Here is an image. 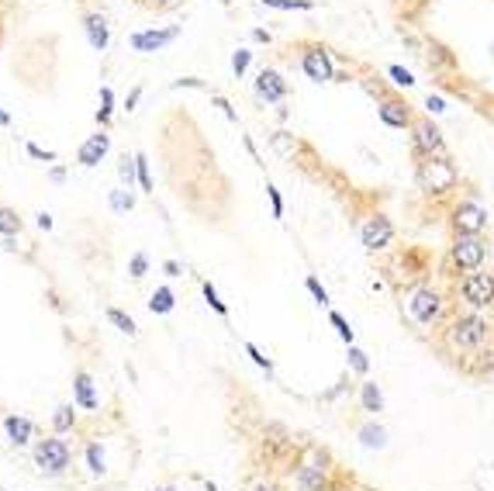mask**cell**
I'll return each instance as SVG.
<instances>
[{
  "label": "cell",
  "mask_w": 494,
  "mask_h": 491,
  "mask_svg": "<svg viewBox=\"0 0 494 491\" xmlns=\"http://www.w3.org/2000/svg\"><path fill=\"white\" fill-rule=\"evenodd\" d=\"M442 342L449 353H481L488 342H491V322L481 318V315H460L446 325L442 333Z\"/></svg>",
  "instance_id": "obj_1"
},
{
  "label": "cell",
  "mask_w": 494,
  "mask_h": 491,
  "mask_svg": "<svg viewBox=\"0 0 494 491\" xmlns=\"http://www.w3.org/2000/svg\"><path fill=\"white\" fill-rule=\"evenodd\" d=\"M488 257V242H484V235H453V246H449V259H453V266H460V270H481V263Z\"/></svg>",
  "instance_id": "obj_2"
},
{
  "label": "cell",
  "mask_w": 494,
  "mask_h": 491,
  "mask_svg": "<svg viewBox=\"0 0 494 491\" xmlns=\"http://www.w3.org/2000/svg\"><path fill=\"white\" fill-rule=\"evenodd\" d=\"M418 177H422V187H425L429 194H446V190H453V183H456V170H453V163H449L446 156H425Z\"/></svg>",
  "instance_id": "obj_3"
},
{
  "label": "cell",
  "mask_w": 494,
  "mask_h": 491,
  "mask_svg": "<svg viewBox=\"0 0 494 491\" xmlns=\"http://www.w3.org/2000/svg\"><path fill=\"white\" fill-rule=\"evenodd\" d=\"M460 298L467 301L470 308H491L494 305V274H484V270L467 274L463 284H460Z\"/></svg>",
  "instance_id": "obj_4"
},
{
  "label": "cell",
  "mask_w": 494,
  "mask_h": 491,
  "mask_svg": "<svg viewBox=\"0 0 494 491\" xmlns=\"http://www.w3.org/2000/svg\"><path fill=\"white\" fill-rule=\"evenodd\" d=\"M70 460H73V453H70V446L59 436H49V440H42L35 446V464L42 467L45 474H62L70 467Z\"/></svg>",
  "instance_id": "obj_5"
},
{
  "label": "cell",
  "mask_w": 494,
  "mask_h": 491,
  "mask_svg": "<svg viewBox=\"0 0 494 491\" xmlns=\"http://www.w3.org/2000/svg\"><path fill=\"white\" fill-rule=\"evenodd\" d=\"M449 225H453V232L456 235H481L484 229H488V211L477 207L473 201H463V205L453 207Z\"/></svg>",
  "instance_id": "obj_6"
},
{
  "label": "cell",
  "mask_w": 494,
  "mask_h": 491,
  "mask_svg": "<svg viewBox=\"0 0 494 491\" xmlns=\"http://www.w3.org/2000/svg\"><path fill=\"white\" fill-rule=\"evenodd\" d=\"M408 311H412V318H415L418 325H429V322L439 318L442 298L432 291V287H418L415 294H412V301H408Z\"/></svg>",
  "instance_id": "obj_7"
},
{
  "label": "cell",
  "mask_w": 494,
  "mask_h": 491,
  "mask_svg": "<svg viewBox=\"0 0 494 491\" xmlns=\"http://www.w3.org/2000/svg\"><path fill=\"white\" fill-rule=\"evenodd\" d=\"M177 35H180V25L163 28V31H156V28H149V31H135V35H131V49L135 52H159V49H166Z\"/></svg>",
  "instance_id": "obj_8"
},
{
  "label": "cell",
  "mask_w": 494,
  "mask_h": 491,
  "mask_svg": "<svg viewBox=\"0 0 494 491\" xmlns=\"http://www.w3.org/2000/svg\"><path fill=\"white\" fill-rule=\"evenodd\" d=\"M415 131V153L418 156H442V131L429 122V118H422L412 125Z\"/></svg>",
  "instance_id": "obj_9"
},
{
  "label": "cell",
  "mask_w": 494,
  "mask_h": 491,
  "mask_svg": "<svg viewBox=\"0 0 494 491\" xmlns=\"http://www.w3.org/2000/svg\"><path fill=\"white\" fill-rule=\"evenodd\" d=\"M301 70L308 73V80L314 83H329V80H336V70H332V63H329V52L325 49H308L301 55Z\"/></svg>",
  "instance_id": "obj_10"
},
{
  "label": "cell",
  "mask_w": 494,
  "mask_h": 491,
  "mask_svg": "<svg viewBox=\"0 0 494 491\" xmlns=\"http://www.w3.org/2000/svg\"><path fill=\"white\" fill-rule=\"evenodd\" d=\"M390 239H394V225H390V218H384V215L370 218V222L363 225V246L370 249V253H377V249L390 246Z\"/></svg>",
  "instance_id": "obj_11"
},
{
  "label": "cell",
  "mask_w": 494,
  "mask_h": 491,
  "mask_svg": "<svg viewBox=\"0 0 494 491\" xmlns=\"http://www.w3.org/2000/svg\"><path fill=\"white\" fill-rule=\"evenodd\" d=\"M107 149H111V135H107L104 129L101 131H94L83 146H79V153H77V163L79 166H97L101 159L107 156Z\"/></svg>",
  "instance_id": "obj_12"
},
{
  "label": "cell",
  "mask_w": 494,
  "mask_h": 491,
  "mask_svg": "<svg viewBox=\"0 0 494 491\" xmlns=\"http://www.w3.org/2000/svg\"><path fill=\"white\" fill-rule=\"evenodd\" d=\"M83 28H87V42H90L97 52H104L107 42H111V28H107L104 14H87V18H83Z\"/></svg>",
  "instance_id": "obj_13"
},
{
  "label": "cell",
  "mask_w": 494,
  "mask_h": 491,
  "mask_svg": "<svg viewBox=\"0 0 494 491\" xmlns=\"http://www.w3.org/2000/svg\"><path fill=\"white\" fill-rule=\"evenodd\" d=\"M73 398H77V405L83 409V412H94V409H97L94 381H90V374H87V370H77V377H73Z\"/></svg>",
  "instance_id": "obj_14"
},
{
  "label": "cell",
  "mask_w": 494,
  "mask_h": 491,
  "mask_svg": "<svg viewBox=\"0 0 494 491\" xmlns=\"http://www.w3.org/2000/svg\"><path fill=\"white\" fill-rule=\"evenodd\" d=\"M256 90H260V97H266L270 104H277L287 97V83L277 77L273 70H263L260 80H256Z\"/></svg>",
  "instance_id": "obj_15"
},
{
  "label": "cell",
  "mask_w": 494,
  "mask_h": 491,
  "mask_svg": "<svg viewBox=\"0 0 494 491\" xmlns=\"http://www.w3.org/2000/svg\"><path fill=\"white\" fill-rule=\"evenodd\" d=\"M297 485H301V491H332L322 464H304L301 467V470H297Z\"/></svg>",
  "instance_id": "obj_16"
},
{
  "label": "cell",
  "mask_w": 494,
  "mask_h": 491,
  "mask_svg": "<svg viewBox=\"0 0 494 491\" xmlns=\"http://www.w3.org/2000/svg\"><path fill=\"white\" fill-rule=\"evenodd\" d=\"M4 429H7V440L14 443V446L31 443V433H35L31 419H25V415H7V419H4Z\"/></svg>",
  "instance_id": "obj_17"
},
{
  "label": "cell",
  "mask_w": 494,
  "mask_h": 491,
  "mask_svg": "<svg viewBox=\"0 0 494 491\" xmlns=\"http://www.w3.org/2000/svg\"><path fill=\"white\" fill-rule=\"evenodd\" d=\"M380 122L390 125V129H408V125H412V114H408L405 104L388 101V104H380Z\"/></svg>",
  "instance_id": "obj_18"
},
{
  "label": "cell",
  "mask_w": 494,
  "mask_h": 491,
  "mask_svg": "<svg viewBox=\"0 0 494 491\" xmlns=\"http://www.w3.org/2000/svg\"><path fill=\"white\" fill-rule=\"evenodd\" d=\"M360 401H363L366 412H380V409H384V394H380V388H377L373 381H363V384H360Z\"/></svg>",
  "instance_id": "obj_19"
},
{
  "label": "cell",
  "mask_w": 494,
  "mask_h": 491,
  "mask_svg": "<svg viewBox=\"0 0 494 491\" xmlns=\"http://www.w3.org/2000/svg\"><path fill=\"white\" fill-rule=\"evenodd\" d=\"M173 305H177V298H173V291H170V287H159L156 294L149 298V308L156 311V315H166V311H173Z\"/></svg>",
  "instance_id": "obj_20"
},
{
  "label": "cell",
  "mask_w": 494,
  "mask_h": 491,
  "mask_svg": "<svg viewBox=\"0 0 494 491\" xmlns=\"http://www.w3.org/2000/svg\"><path fill=\"white\" fill-rule=\"evenodd\" d=\"M360 443H363V446H370V450H373V446L380 450V446L388 443V433H384L377 422H370V426H363V429H360Z\"/></svg>",
  "instance_id": "obj_21"
},
{
  "label": "cell",
  "mask_w": 494,
  "mask_h": 491,
  "mask_svg": "<svg viewBox=\"0 0 494 491\" xmlns=\"http://www.w3.org/2000/svg\"><path fill=\"white\" fill-rule=\"evenodd\" d=\"M18 232H21V218H18V211L0 207V235L11 239V235H18Z\"/></svg>",
  "instance_id": "obj_22"
},
{
  "label": "cell",
  "mask_w": 494,
  "mask_h": 491,
  "mask_svg": "<svg viewBox=\"0 0 494 491\" xmlns=\"http://www.w3.org/2000/svg\"><path fill=\"white\" fill-rule=\"evenodd\" d=\"M104 315H107V322H111V325H118L125 336H135V333H138V329H135V322H131V315H125L121 308H107Z\"/></svg>",
  "instance_id": "obj_23"
},
{
  "label": "cell",
  "mask_w": 494,
  "mask_h": 491,
  "mask_svg": "<svg viewBox=\"0 0 494 491\" xmlns=\"http://www.w3.org/2000/svg\"><path fill=\"white\" fill-rule=\"evenodd\" d=\"M118 177H121V180L128 183L131 187V180H138V166H135V156H121V163H118Z\"/></svg>",
  "instance_id": "obj_24"
},
{
  "label": "cell",
  "mask_w": 494,
  "mask_h": 491,
  "mask_svg": "<svg viewBox=\"0 0 494 491\" xmlns=\"http://www.w3.org/2000/svg\"><path fill=\"white\" fill-rule=\"evenodd\" d=\"M87 467H90L94 474L104 470V450H101V443H90V446H87Z\"/></svg>",
  "instance_id": "obj_25"
},
{
  "label": "cell",
  "mask_w": 494,
  "mask_h": 491,
  "mask_svg": "<svg viewBox=\"0 0 494 491\" xmlns=\"http://www.w3.org/2000/svg\"><path fill=\"white\" fill-rule=\"evenodd\" d=\"M111 104H114L111 87H101V111H97V122H101V129H107V122H111Z\"/></svg>",
  "instance_id": "obj_26"
},
{
  "label": "cell",
  "mask_w": 494,
  "mask_h": 491,
  "mask_svg": "<svg viewBox=\"0 0 494 491\" xmlns=\"http://www.w3.org/2000/svg\"><path fill=\"white\" fill-rule=\"evenodd\" d=\"M55 433H66V429H73V405H59L55 409Z\"/></svg>",
  "instance_id": "obj_27"
},
{
  "label": "cell",
  "mask_w": 494,
  "mask_h": 491,
  "mask_svg": "<svg viewBox=\"0 0 494 491\" xmlns=\"http://www.w3.org/2000/svg\"><path fill=\"white\" fill-rule=\"evenodd\" d=\"M135 166H138V183H142V190L146 194H153V177H149V163H146V156L135 153Z\"/></svg>",
  "instance_id": "obj_28"
},
{
  "label": "cell",
  "mask_w": 494,
  "mask_h": 491,
  "mask_svg": "<svg viewBox=\"0 0 494 491\" xmlns=\"http://www.w3.org/2000/svg\"><path fill=\"white\" fill-rule=\"evenodd\" d=\"M263 4H266V7H280V11H294V7H297V11H312L314 7L312 0H263Z\"/></svg>",
  "instance_id": "obj_29"
},
{
  "label": "cell",
  "mask_w": 494,
  "mask_h": 491,
  "mask_svg": "<svg viewBox=\"0 0 494 491\" xmlns=\"http://www.w3.org/2000/svg\"><path fill=\"white\" fill-rule=\"evenodd\" d=\"M131 205H135L131 194H125V190H111V207H114V211H131Z\"/></svg>",
  "instance_id": "obj_30"
},
{
  "label": "cell",
  "mask_w": 494,
  "mask_h": 491,
  "mask_svg": "<svg viewBox=\"0 0 494 491\" xmlns=\"http://www.w3.org/2000/svg\"><path fill=\"white\" fill-rule=\"evenodd\" d=\"M349 363H353V370H356V374H366V370H370L366 353H363V350H356V346H349Z\"/></svg>",
  "instance_id": "obj_31"
},
{
  "label": "cell",
  "mask_w": 494,
  "mask_h": 491,
  "mask_svg": "<svg viewBox=\"0 0 494 491\" xmlns=\"http://www.w3.org/2000/svg\"><path fill=\"white\" fill-rule=\"evenodd\" d=\"M329 318H332V325H336V329H339V336H342V339H346V342H349V346H353V329H349V322H346V318H342L339 311H332Z\"/></svg>",
  "instance_id": "obj_32"
},
{
  "label": "cell",
  "mask_w": 494,
  "mask_h": 491,
  "mask_svg": "<svg viewBox=\"0 0 494 491\" xmlns=\"http://www.w3.org/2000/svg\"><path fill=\"white\" fill-rule=\"evenodd\" d=\"M304 287H308V291H312V294H314V301H318V305H322V308H325V305H329V291H325V287L318 284V281H314V277H308V281H304Z\"/></svg>",
  "instance_id": "obj_33"
},
{
  "label": "cell",
  "mask_w": 494,
  "mask_h": 491,
  "mask_svg": "<svg viewBox=\"0 0 494 491\" xmlns=\"http://www.w3.org/2000/svg\"><path fill=\"white\" fill-rule=\"evenodd\" d=\"M128 270H131V277H146V270H149V257H146V253H135Z\"/></svg>",
  "instance_id": "obj_34"
},
{
  "label": "cell",
  "mask_w": 494,
  "mask_h": 491,
  "mask_svg": "<svg viewBox=\"0 0 494 491\" xmlns=\"http://www.w3.org/2000/svg\"><path fill=\"white\" fill-rule=\"evenodd\" d=\"M249 55H253V52H246V49H238L232 55V73H235V77H242V73H246V66H249Z\"/></svg>",
  "instance_id": "obj_35"
},
{
  "label": "cell",
  "mask_w": 494,
  "mask_h": 491,
  "mask_svg": "<svg viewBox=\"0 0 494 491\" xmlns=\"http://www.w3.org/2000/svg\"><path fill=\"white\" fill-rule=\"evenodd\" d=\"M204 298H208V305L214 311H218V315H229V308H225V301H218V291H214V287L211 284H204Z\"/></svg>",
  "instance_id": "obj_36"
},
{
  "label": "cell",
  "mask_w": 494,
  "mask_h": 491,
  "mask_svg": "<svg viewBox=\"0 0 494 491\" xmlns=\"http://www.w3.org/2000/svg\"><path fill=\"white\" fill-rule=\"evenodd\" d=\"M388 73L394 77V83H397V87H412V83H415V77H412L408 70H401V66H390Z\"/></svg>",
  "instance_id": "obj_37"
},
{
  "label": "cell",
  "mask_w": 494,
  "mask_h": 491,
  "mask_svg": "<svg viewBox=\"0 0 494 491\" xmlns=\"http://www.w3.org/2000/svg\"><path fill=\"white\" fill-rule=\"evenodd\" d=\"M246 353H249V357L256 360V367H263L266 374H273V363L266 360V357H263V353H260V350H256V346H253V342H246Z\"/></svg>",
  "instance_id": "obj_38"
},
{
  "label": "cell",
  "mask_w": 494,
  "mask_h": 491,
  "mask_svg": "<svg viewBox=\"0 0 494 491\" xmlns=\"http://www.w3.org/2000/svg\"><path fill=\"white\" fill-rule=\"evenodd\" d=\"M28 156H35V159H45V163H53V159H55L53 149H42V146H35V142H28Z\"/></svg>",
  "instance_id": "obj_39"
},
{
  "label": "cell",
  "mask_w": 494,
  "mask_h": 491,
  "mask_svg": "<svg viewBox=\"0 0 494 491\" xmlns=\"http://www.w3.org/2000/svg\"><path fill=\"white\" fill-rule=\"evenodd\" d=\"M266 194H270V201H273V218H284V201H280L277 187H266Z\"/></svg>",
  "instance_id": "obj_40"
},
{
  "label": "cell",
  "mask_w": 494,
  "mask_h": 491,
  "mask_svg": "<svg viewBox=\"0 0 494 491\" xmlns=\"http://www.w3.org/2000/svg\"><path fill=\"white\" fill-rule=\"evenodd\" d=\"M425 107H429L432 114H439V111H446V101H442V97H432V94H429V101H425Z\"/></svg>",
  "instance_id": "obj_41"
},
{
  "label": "cell",
  "mask_w": 494,
  "mask_h": 491,
  "mask_svg": "<svg viewBox=\"0 0 494 491\" xmlns=\"http://www.w3.org/2000/svg\"><path fill=\"white\" fill-rule=\"evenodd\" d=\"M138 97H142V87H135L128 97H125V111H135V104H138Z\"/></svg>",
  "instance_id": "obj_42"
},
{
  "label": "cell",
  "mask_w": 494,
  "mask_h": 491,
  "mask_svg": "<svg viewBox=\"0 0 494 491\" xmlns=\"http://www.w3.org/2000/svg\"><path fill=\"white\" fill-rule=\"evenodd\" d=\"M214 104H218V107H221V111H225V114H229V118H232V122H235V111H232V104L225 101V97H214Z\"/></svg>",
  "instance_id": "obj_43"
},
{
  "label": "cell",
  "mask_w": 494,
  "mask_h": 491,
  "mask_svg": "<svg viewBox=\"0 0 494 491\" xmlns=\"http://www.w3.org/2000/svg\"><path fill=\"white\" fill-rule=\"evenodd\" d=\"M163 270H166V274H170V277H180V266H177V263H173V259H166V263H163Z\"/></svg>",
  "instance_id": "obj_44"
},
{
  "label": "cell",
  "mask_w": 494,
  "mask_h": 491,
  "mask_svg": "<svg viewBox=\"0 0 494 491\" xmlns=\"http://www.w3.org/2000/svg\"><path fill=\"white\" fill-rule=\"evenodd\" d=\"M38 229H45V232H49V229H53V218H49V215H38Z\"/></svg>",
  "instance_id": "obj_45"
},
{
  "label": "cell",
  "mask_w": 494,
  "mask_h": 491,
  "mask_svg": "<svg viewBox=\"0 0 494 491\" xmlns=\"http://www.w3.org/2000/svg\"><path fill=\"white\" fill-rule=\"evenodd\" d=\"M253 38H256V42H270V31H263V28H256V31H253Z\"/></svg>",
  "instance_id": "obj_46"
},
{
  "label": "cell",
  "mask_w": 494,
  "mask_h": 491,
  "mask_svg": "<svg viewBox=\"0 0 494 491\" xmlns=\"http://www.w3.org/2000/svg\"><path fill=\"white\" fill-rule=\"evenodd\" d=\"M49 177H53V180L59 183V180H62V177H66V170H62V166H53V173H49Z\"/></svg>",
  "instance_id": "obj_47"
},
{
  "label": "cell",
  "mask_w": 494,
  "mask_h": 491,
  "mask_svg": "<svg viewBox=\"0 0 494 491\" xmlns=\"http://www.w3.org/2000/svg\"><path fill=\"white\" fill-rule=\"evenodd\" d=\"M0 125H11V114H7L4 107H0Z\"/></svg>",
  "instance_id": "obj_48"
},
{
  "label": "cell",
  "mask_w": 494,
  "mask_h": 491,
  "mask_svg": "<svg viewBox=\"0 0 494 491\" xmlns=\"http://www.w3.org/2000/svg\"><path fill=\"white\" fill-rule=\"evenodd\" d=\"M249 491H273L270 485H256V488H249Z\"/></svg>",
  "instance_id": "obj_49"
},
{
  "label": "cell",
  "mask_w": 494,
  "mask_h": 491,
  "mask_svg": "<svg viewBox=\"0 0 494 491\" xmlns=\"http://www.w3.org/2000/svg\"><path fill=\"white\" fill-rule=\"evenodd\" d=\"M149 4H170V0H149Z\"/></svg>",
  "instance_id": "obj_50"
},
{
  "label": "cell",
  "mask_w": 494,
  "mask_h": 491,
  "mask_svg": "<svg viewBox=\"0 0 494 491\" xmlns=\"http://www.w3.org/2000/svg\"><path fill=\"white\" fill-rule=\"evenodd\" d=\"M156 491H170V488H156Z\"/></svg>",
  "instance_id": "obj_51"
},
{
  "label": "cell",
  "mask_w": 494,
  "mask_h": 491,
  "mask_svg": "<svg viewBox=\"0 0 494 491\" xmlns=\"http://www.w3.org/2000/svg\"><path fill=\"white\" fill-rule=\"evenodd\" d=\"M491 470H494V467H491Z\"/></svg>",
  "instance_id": "obj_52"
}]
</instances>
